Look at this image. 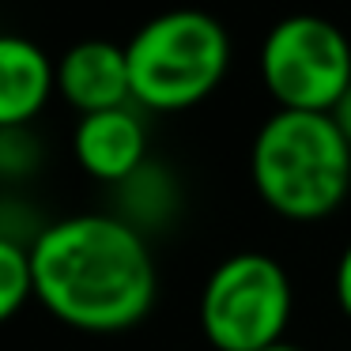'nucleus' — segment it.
<instances>
[{
	"mask_svg": "<svg viewBox=\"0 0 351 351\" xmlns=\"http://www.w3.org/2000/svg\"><path fill=\"white\" fill-rule=\"evenodd\" d=\"M34 298L80 332H125L152 313L159 272L129 219L84 212L57 219L31 245Z\"/></svg>",
	"mask_w": 351,
	"mask_h": 351,
	"instance_id": "obj_1",
	"label": "nucleus"
},
{
	"mask_svg": "<svg viewBox=\"0 0 351 351\" xmlns=\"http://www.w3.org/2000/svg\"><path fill=\"white\" fill-rule=\"evenodd\" d=\"M76 162L99 182H129L147 159V132L132 106L84 114L72 132Z\"/></svg>",
	"mask_w": 351,
	"mask_h": 351,
	"instance_id": "obj_7",
	"label": "nucleus"
},
{
	"mask_svg": "<svg viewBox=\"0 0 351 351\" xmlns=\"http://www.w3.org/2000/svg\"><path fill=\"white\" fill-rule=\"evenodd\" d=\"M332 291L336 302H340V313L351 321V242L343 245L340 261H336V276H332Z\"/></svg>",
	"mask_w": 351,
	"mask_h": 351,
	"instance_id": "obj_10",
	"label": "nucleus"
},
{
	"mask_svg": "<svg viewBox=\"0 0 351 351\" xmlns=\"http://www.w3.org/2000/svg\"><path fill=\"white\" fill-rule=\"evenodd\" d=\"M125 57L132 102L155 114H182L227 80L230 34L204 8H170L125 42Z\"/></svg>",
	"mask_w": 351,
	"mask_h": 351,
	"instance_id": "obj_3",
	"label": "nucleus"
},
{
	"mask_svg": "<svg viewBox=\"0 0 351 351\" xmlns=\"http://www.w3.org/2000/svg\"><path fill=\"white\" fill-rule=\"evenodd\" d=\"M57 64L38 42L23 34H0V129L27 125L49 102Z\"/></svg>",
	"mask_w": 351,
	"mask_h": 351,
	"instance_id": "obj_8",
	"label": "nucleus"
},
{
	"mask_svg": "<svg viewBox=\"0 0 351 351\" xmlns=\"http://www.w3.org/2000/svg\"><path fill=\"white\" fill-rule=\"evenodd\" d=\"M34 295L31 276V250L0 238V321L23 310V302Z\"/></svg>",
	"mask_w": 351,
	"mask_h": 351,
	"instance_id": "obj_9",
	"label": "nucleus"
},
{
	"mask_svg": "<svg viewBox=\"0 0 351 351\" xmlns=\"http://www.w3.org/2000/svg\"><path fill=\"white\" fill-rule=\"evenodd\" d=\"M257 197L291 223L332 215L351 189V144L328 114L276 110L250 147Z\"/></svg>",
	"mask_w": 351,
	"mask_h": 351,
	"instance_id": "obj_2",
	"label": "nucleus"
},
{
	"mask_svg": "<svg viewBox=\"0 0 351 351\" xmlns=\"http://www.w3.org/2000/svg\"><path fill=\"white\" fill-rule=\"evenodd\" d=\"M261 351H302L298 343H287V340H280V343H272V348H261Z\"/></svg>",
	"mask_w": 351,
	"mask_h": 351,
	"instance_id": "obj_12",
	"label": "nucleus"
},
{
	"mask_svg": "<svg viewBox=\"0 0 351 351\" xmlns=\"http://www.w3.org/2000/svg\"><path fill=\"white\" fill-rule=\"evenodd\" d=\"M57 91L72 110L102 114L132 102L129 84V57L125 46L106 38H84L57 61Z\"/></svg>",
	"mask_w": 351,
	"mask_h": 351,
	"instance_id": "obj_6",
	"label": "nucleus"
},
{
	"mask_svg": "<svg viewBox=\"0 0 351 351\" xmlns=\"http://www.w3.org/2000/svg\"><path fill=\"white\" fill-rule=\"evenodd\" d=\"M328 117H332V121H336V129L343 132V140L351 144V87L343 91V99L332 106V114H328Z\"/></svg>",
	"mask_w": 351,
	"mask_h": 351,
	"instance_id": "obj_11",
	"label": "nucleus"
},
{
	"mask_svg": "<svg viewBox=\"0 0 351 351\" xmlns=\"http://www.w3.org/2000/svg\"><path fill=\"white\" fill-rule=\"evenodd\" d=\"M295 310L291 276L272 253L238 250L200 291V332L215 351H261L283 340Z\"/></svg>",
	"mask_w": 351,
	"mask_h": 351,
	"instance_id": "obj_4",
	"label": "nucleus"
},
{
	"mask_svg": "<svg viewBox=\"0 0 351 351\" xmlns=\"http://www.w3.org/2000/svg\"><path fill=\"white\" fill-rule=\"evenodd\" d=\"M261 84L276 110L332 114L351 87V42L332 19L295 12L261 42Z\"/></svg>",
	"mask_w": 351,
	"mask_h": 351,
	"instance_id": "obj_5",
	"label": "nucleus"
}]
</instances>
